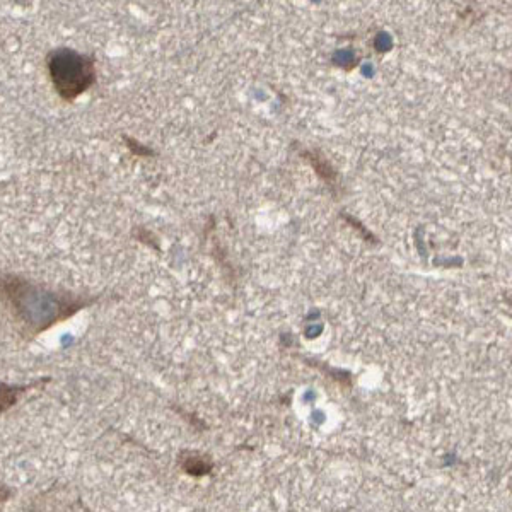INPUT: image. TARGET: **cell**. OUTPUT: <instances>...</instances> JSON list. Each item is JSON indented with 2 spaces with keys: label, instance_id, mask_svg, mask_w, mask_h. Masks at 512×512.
<instances>
[{
  "label": "cell",
  "instance_id": "6da1fadb",
  "mask_svg": "<svg viewBox=\"0 0 512 512\" xmlns=\"http://www.w3.org/2000/svg\"><path fill=\"white\" fill-rule=\"evenodd\" d=\"M0 301L26 332L38 335L89 308L98 297L48 289L23 275L0 274Z\"/></svg>",
  "mask_w": 512,
  "mask_h": 512
},
{
  "label": "cell",
  "instance_id": "7a4b0ae2",
  "mask_svg": "<svg viewBox=\"0 0 512 512\" xmlns=\"http://www.w3.org/2000/svg\"><path fill=\"white\" fill-rule=\"evenodd\" d=\"M48 79L55 93L67 103H74L98 82L96 59L69 47H59L47 55Z\"/></svg>",
  "mask_w": 512,
  "mask_h": 512
},
{
  "label": "cell",
  "instance_id": "5b68a950",
  "mask_svg": "<svg viewBox=\"0 0 512 512\" xmlns=\"http://www.w3.org/2000/svg\"><path fill=\"white\" fill-rule=\"evenodd\" d=\"M4 497H6V494H4V492H2V489H0V501H2Z\"/></svg>",
  "mask_w": 512,
  "mask_h": 512
},
{
  "label": "cell",
  "instance_id": "3957f363",
  "mask_svg": "<svg viewBox=\"0 0 512 512\" xmlns=\"http://www.w3.org/2000/svg\"><path fill=\"white\" fill-rule=\"evenodd\" d=\"M19 391H21L19 388L0 383V414L14 405L16 398H18Z\"/></svg>",
  "mask_w": 512,
  "mask_h": 512
},
{
  "label": "cell",
  "instance_id": "277c9868",
  "mask_svg": "<svg viewBox=\"0 0 512 512\" xmlns=\"http://www.w3.org/2000/svg\"><path fill=\"white\" fill-rule=\"evenodd\" d=\"M125 140L127 142H130V144H127L132 151H134V154H137V156H151L152 151L151 149H146V147L140 146L139 142H135V140L128 139V137H125Z\"/></svg>",
  "mask_w": 512,
  "mask_h": 512
}]
</instances>
